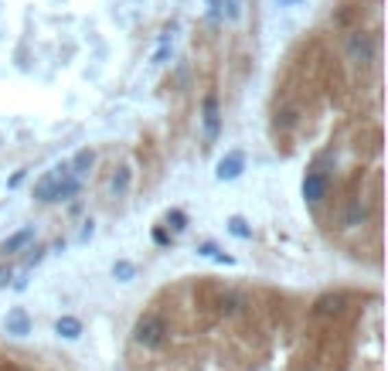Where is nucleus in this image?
Listing matches in <instances>:
<instances>
[{
  "label": "nucleus",
  "mask_w": 388,
  "mask_h": 371,
  "mask_svg": "<svg viewBox=\"0 0 388 371\" xmlns=\"http://www.w3.org/2000/svg\"><path fill=\"white\" fill-rule=\"evenodd\" d=\"M96 167V154L86 147V150H79L75 157H72V164H69V171H72V178H86L89 171Z\"/></svg>",
  "instance_id": "obj_5"
},
{
  "label": "nucleus",
  "mask_w": 388,
  "mask_h": 371,
  "mask_svg": "<svg viewBox=\"0 0 388 371\" xmlns=\"http://www.w3.org/2000/svg\"><path fill=\"white\" fill-rule=\"evenodd\" d=\"M228 232H232V235H239V239H249V235H252V228H249V225H245V218H239V215H235V218H228Z\"/></svg>",
  "instance_id": "obj_10"
},
{
  "label": "nucleus",
  "mask_w": 388,
  "mask_h": 371,
  "mask_svg": "<svg viewBox=\"0 0 388 371\" xmlns=\"http://www.w3.org/2000/svg\"><path fill=\"white\" fill-rule=\"evenodd\" d=\"M31 331V324H27V317L21 313V310H14L10 317H7V334H17V337H24Z\"/></svg>",
  "instance_id": "obj_7"
},
{
  "label": "nucleus",
  "mask_w": 388,
  "mask_h": 371,
  "mask_svg": "<svg viewBox=\"0 0 388 371\" xmlns=\"http://www.w3.org/2000/svg\"><path fill=\"white\" fill-rule=\"evenodd\" d=\"M242 167H245V157H242V154L221 157V164H218V181H235V178L242 174Z\"/></svg>",
  "instance_id": "obj_4"
},
{
  "label": "nucleus",
  "mask_w": 388,
  "mask_h": 371,
  "mask_svg": "<svg viewBox=\"0 0 388 371\" xmlns=\"http://www.w3.org/2000/svg\"><path fill=\"white\" fill-rule=\"evenodd\" d=\"M58 334H65V337H79V320H58Z\"/></svg>",
  "instance_id": "obj_11"
},
{
  "label": "nucleus",
  "mask_w": 388,
  "mask_h": 371,
  "mask_svg": "<svg viewBox=\"0 0 388 371\" xmlns=\"http://www.w3.org/2000/svg\"><path fill=\"white\" fill-rule=\"evenodd\" d=\"M218 126H221V116H218V99H215V95H208V99H204V136H208V140H215V136H218Z\"/></svg>",
  "instance_id": "obj_3"
},
{
  "label": "nucleus",
  "mask_w": 388,
  "mask_h": 371,
  "mask_svg": "<svg viewBox=\"0 0 388 371\" xmlns=\"http://www.w3.org/2000/svg\"><path fill=\"white\" fill-rule=\"evenodd\" d=\"M31 239H34V228H21L17 235H10V239L0 246V252H3V256H7V252H17V249H21V246H27Z\"/></svg>",
  "instance_id": "obj_6"
},
{
  "label": "nucleus",
  "mask_w": 388,
  "mask_h": 371,
  "mask_svg": "<svg viewBox=\"0 0 388 371\" xmlns=\"http://www.w3.org/2000/svg\"><path fill=\"white\" fill-rule=\"evenodd\" d=\"M130 171L126 167H119L116 174H112V181H109V191H112V198H119V194H126V187H130Z\"/></svg>",
  "instance_id": "obj_8"
},
{
  "label": "nucleus",
  "mask_w": 388,
  "mask_h": 371,
  "mask_svg": "<svg viewBox=\"0 0 388 371\" xmlns=\"http://www.w3.org/2000/svg\"><path fill=\"white\" fill-rule=\"evenodd\" d=\"M126 371H385L382 293L184 276L136 313Z\"/></svg>",
  "instance_id": "obj_1"
},
{
  "label": "nucleus",
  "mask_w": 388,
  "mask_h": 371,
  "mask_svg": "<svg viewBox=\"0 0 388 371\" xmlns=\"http://www.w3.org/2000/svg\"><path fill=\"white\" fill-rule=\"evenodd\" d=\"M79 187H82V181H79V178H65L62 184L55 187V201H69L72 194H79Z\"/></svg>",
  "instance_id": "obj_9"
},
{
  "label": "nucleus",
  "mask_w": 388,
  "mask_h": 371,
  "mask_svg": "<svg viewBox=\"0 0 388 371\" xmlns=\"http://www.w3.org/2000/svg\"><path fill=\"white\" fill-rule=\"evenodd\" d=\"M283 7H296V3H303V0H280Z\"/></svg>",
  "instance_id": "obj_15"
},
{
  "label": "nucleus",
  "mask_w": 388,
  "mask_h": 371,
  "mask_svg": "<svg viewBox=\"0 0 388 371\" xmlns=\"http://www.w3.org/2000/svg\"><path fill=\"white\" fill-rule=\"evenodd\" d=\"M225 14H228V21H239L242 17V0H225Z\"/></svg>",
  "instance_id": "obj_12"
},
{
  "label": "nucleus",
  "mask_w": 388,
  "mask_h": 371,
  "mask_svg": "<svg viewBox=\"0 0 388 371\" xmlns=\"http://www.w3.org/2000/svg\"><path fill=\"white\" fill-rule=\"evenodd\" d=\"M0 371H79L72 365V358L65 355H51V351H31V348H17L0 341Z\"/></svg>",
  "instance_id": "obj_2"
},
{
  "label": "nucleus",
  "mask_w": 388,
  "mask_h": 371,
  "mask_svg": "<svg viewBox=\"0 0 388 371\" xmlns=\"http://www.w3.org/2000/svg\"><path fill=\"white\" fill-rule=\"evenodd\" d=\"M112 273H116V276H123V279H130V276H133V266H126V263H119V266H116Z\"/></svg>",
  "instance_id": "obj_13"
},
{
  "label": "nucleus",
  "mask_w": 388,
  "mask_h": 371,
  "mask_svg": "<svg viewBox=\"0 0 388 371\" xmlns=\"http://www.w3.org/2000/svg\"><path fill=\"white\" fill-rule=\"evenodd\" d=\"M167 218H171V222H174V228H184V215H181V211H171V215H167Z\"/></svg>",
  "instance_id": "obj_14"
}]
</instances>
